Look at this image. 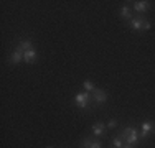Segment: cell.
Wrapping results in <instances>:
<instances>
[{"label":"cell","mask_w":155,"mask_h":148,"mask_svg":"<svg viewBox=\"0 0 155 148\" xmlns=\"http://www.w3.org/2000/svg\"><path fill=\"white\" fill-rule=\"evenodd\" d=\"M119 137L124 140L125 145L134 146L135 143L139 142V138H140V132L135 127H125V128H122V130L119 132Z\"/></svg>","instance_id":"cell-1"},{"label":"cell","mask_w":155,"mask_h":148,"mask_svg":"<svg viewBox=\"0 0 155 148\" xmlns=\"http://www.w3.org/2000/svg\"><path fill=\"white\" fill-rule=\"evenodd\" d=\"M89 101H93V97H91L89 92H76V94H74V104L79 107L81 110L86 109L87 104H89Z\"/></svg>","instance_id":"cell-2"},{"label":"cell","mask_w":155,"mask_h":148,"mask_svg":"<svg viewBox=\"0 0 155 148\" xmlns=\"http://www.w3.org/2000/svg\"><path fill=\"white\" fill-rule=\"evenodd\" d=\"M91 97H93V102H96V104H104L107 101V92L104 89H96L91 94Z\"/></svg>","instance_id":"cell-3"},{"label":"cell","mask_w":155,"mask_h":148,"mask_svg":"<svg viewBox=\"0 0 155 148\" xmlns=\"http://www.w3.org/2000/svg\"><path fill=\"white\" fill-rule=\"evenodd\" d=\"M155 130V124L152 120H145V122H142V128H140V138H147L149 137V133Z\"/></svg>","instance_id":"cell-4"},{"label":"cell","mask_w":155,"mask_h":148,"mask_svg":"<svg viewBox=\"0 0 155 148\" xmlns=\"http://www.w3.org/2000/svg\"><path fill=\"white\" fill-rule=\"evenodd\" d=\"M81 148H102V145L97 142V140H93L89 137L81 140Z\"/></svg>","instance_id":"cell-5"},{"label":"cell","mask_w":155,"mask_h":148,"mask_svg":"<svg viewBox=\"0 0 155 148\" xmlns=\"http://www.w3.org/2000/svg\"><path fill=\"white\" fill-rule=\"evenodd\" d=\"M93 135L96 137V138L106 135V125L102 124V122H96V124L93 125Z\"/></svg>","instance_id":"cell-6"},{"label":"cell","mask_w":155,"mask_h":148,"mask_svg":"<svg viewBox=\"0 0 155 148\" xmlns=\"http://www.w3.org/2000/svg\"><path fill=\"white\" fill-rule=\"evenodd\" d=\"M134 8L139 13H145L150 8V2L149 0H137V2H134Z\"/></svg>","instance_id":"cell-7"},{"label":"cell","mask_w":155,"mask_h":148,"mask_svg":"<svg viewBox=\"0 0 155 148\" xmlns=\"http://www.w3.org/2000/svg\"><path fill=\"white\" fill-rule=\"evenodd\" d=\"M143 20H145L143 17H134V18H132V20H130V28H132V31H135V33L142 31V23H143Z\"/></svg>","instance_id":"cell-8"},{"label":"cell","mask_w":155,"mask_h":148,"mask_svg":"<svg viewBox=\"0 0 155 148\" xmlns=\"http://www.w3.org/2000/svg\"><path fill=\"white\" fill-rule=\"evenodd\" d=\"M21 61H25V59H23V53L15 48V51L8 56V63H10V64H18V63H21Z\"/></svg>","instance_id":"cell-9"},{"label":"cell","mask_w":155,"mask_h":148,"mask_svg":"<svg viewBox=\"0 0 155 148\" xmlns=\"http://www.w3.org/2000/svg\"><path fill=\"white\" fill-rule=\"evenodd\" d=\"M23 59L25 63H35L36 59H38V53H36V50H28L23 53Z\"/></svg>","instance_id":"cell-10"},{"label":"cell","mask_w":155,"mask_h":148,"mask_svg":"<svg viewBox=\"0 0 155 148\" xmlns=\"http://www.w3.org/2000/svg\"><path fill=\"white\" fill-rule=\"evenodd\" d=\"M17 50H20L21 53H25V51H28V50H33L31 40H21V41L17 44Z\"/></svg>","instance_id":"cell-11"},{"label":"cell","mask_w":155,"mask_h":148,"mask_svg":"<svg viewBox=\"0 0 155 148\" xmlns=\"http://www.w3.org/2000/svg\"><path fill=\"white\" fill-rule=\"evenodd\" d=\"M120 18H122L124 21H130L132 18V12H130V8H129L127 5H124V7H120Z\"/></svg>","instance_id":"cell-12"},{"label":"cell","mask_w":155,"mask_h":148,"mask_svg":"<svg viewBox=\"0 0 155 148\" xmlns=\"http://www.w3.org/2000/svg\"><path fill=\"white\" fill-rule=\"evenodd\" d=\"M83 86H84V91L86 92H89V94H93V92L96 91V87H94V84H93V81H89V79H86L83 82Z\"/></svg>","instance_id":"cell-13"},{"label":"cell","mask_w":155,"mask_h":148,"mask_svg":"<svg viewBox=\"0 0 155 148\" xmlns=\"http://www.w3.org/2000/svg\"><path fill=\"white\" fill-rule=\"evenodd\" d=\"M124 145H125V143H124V140L120 138V137H114V138H112V146L114 148H122Z\"/></svg>","instance_id":"cell-14"},{"label":"cell","mask_w":155,"mask_h":148,"mask_svg":"<svg viewBox=\"0 0 155 148\" xmlns=\"http://www.w3.org/2000/svg\"><path fill=\"white\" fill-rule=\"evenodd\" d=\"M107 128H116L117 127V120L116 118H110V120H107V125H106Z\"/></svg>","instance_id":"cell-15"},{"label":"cell","mask_w":155,"mask_h":148,"mask_svg":"<svg viewBox=\"0 0 155 148\" xmlns=\"http://www.w3.org/2000/svg\"><path fill=\"white\" fill-rule=\"evenodd\" d=\"M150 21H147V20H143V23H142V31H147V30H150Z\"/></svg>","instance_id":"cell-16"},{"label":"cell","mask_w":155,"mask_h":148,"mask_svg":"<svg viewBox=\"0 0 155 148\" xmlns=\"http://www.w3.org/2000/svg\"><path fill=\"white\" fill-rule=\"evenodd\" d=\"M46 148H53V146H46Z\"/></svg>","instance_id":"cell-17"},{"label":"cell","mask_w":155,"mask_h":148,"mask_svg":"<svg viewBox=\"0 0 155 148\" xmlns=\"http://www.w3.org/2000/svg\"><path fill=\"white\" fill-rule=\"evenodd\" d=\"M129 148H135V146H129Z\"/></svg>","instance_id":"cell-18"},{"label":"cell","mask_w":155,"mask_h":148,"mask_svg":"<svg viewBox=\"0 0 155 148\" xmlns=\"http://www.w3.org/2000/svg\"><path fill=\"white\" fill-rule=\"evenodd\" d=\"M112 148H114V146H112Z\"/></svg>","instance_id":"cell-19"}]
</instances>
